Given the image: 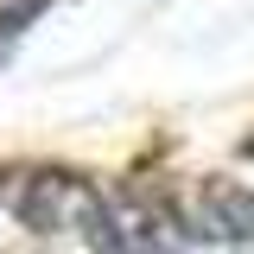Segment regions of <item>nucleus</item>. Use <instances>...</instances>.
I'll return each mask as SVG.
<instances>
[{"label":"nucleus","mask_w":254,"mask_h":254,"mask_svg":"<svg viewBox=\"0 0 254 254\" xmlns=\"http://www.w3.org/2000/svg\"><path fill=\"white\" fill-rule=\"evenodd\" d=\"M102 203H108V197H102L89 178H76V172H32V178H19V190H13L19 222L38 229V235L95 229V222H102Z\"/></svg>","instance_id":"nucleus-1"},{"label":"nucleus","mask_w":254,"mask_h":254,"mask_svg":"<svg viewBox=\"0 0 254 254\" xmlns=\"http://www.w3.org/2000/svg\"><path fill=\"white\" fill-rule=\"evenodd\" d=\"M95 254H178V229L140 190H115L95 222Z\"/></svg>","instance_id":"nucleus-2"},{"label":"nucleus","mask_w":254,"mask_h":254,"mask_svg":"<svg viewBox=\"0 0 254 254\" xmlns=\"http://www.w3.org/2000/svg\"><path fill=\"white\" fill-rule=\"evenodd\" d=\"M190 222L210 242H248L254 235V190L235 185V178H203L197 203H190Z\"/></svg>","instance_id":"nucleus-3"}]
</instances>
